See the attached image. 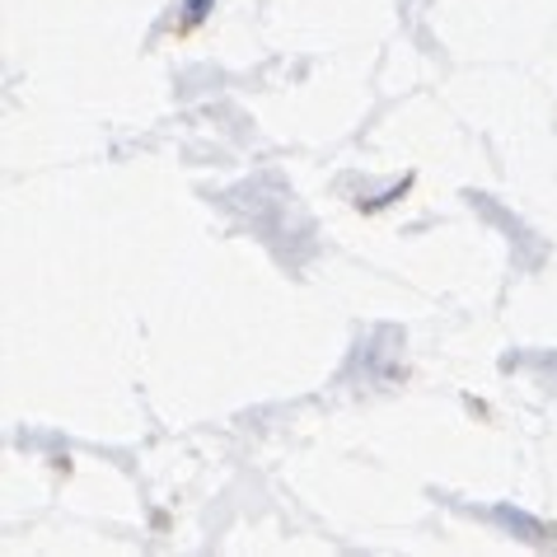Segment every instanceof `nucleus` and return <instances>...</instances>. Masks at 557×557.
<instances>
[{
  "mask_svg": "<svg viewBox=\"0 0 557 557\" xmlns=\"http://www.w3.org/2000/svg\"><path fill=\"white\" fill-rule=\"evenodd\" d=\"M487 516L497 524H506V530H516L520 539H544V524H539L534 516H524V510H516V506H492Z\"/></svg>",
  "mask_w": 557,
  "mask_h": 557,
  "instance_id": "obj_1",
  "label": "nucleus"
},
{
  "mask_svg": "<svg viewBox=\"0 0 557 557\" xmlns=\"http://www.w3.org/2000/svg\"><path fill=\"white\" fill-rule=\"evenodd\" d=\"M207 5H211V0H188V24H197V20H202V14H207Z\"/></svg>",
  "mask_w": 557,
  "mask_h": 557,
  "instance_id": "obj_2",
  "label": "nucleus"
}]
</instances>
